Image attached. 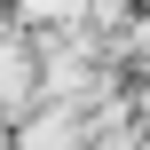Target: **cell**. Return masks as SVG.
<instances>
[{
  "label": "cell",
  "instance_id": "obj_1",
  "mask_svg": "<svg viewBox=\"0 0 150 150\" xmlns=\"http://www.w3.org/2000/svg\"><path fill=\"white\" fill-rule=\"evenodd\" d=\"M79 0H24V16H71Z\"/></svg>",
  "mask_w": 150,
  "mask_h": 150
}]
</instances>
